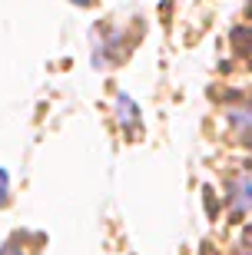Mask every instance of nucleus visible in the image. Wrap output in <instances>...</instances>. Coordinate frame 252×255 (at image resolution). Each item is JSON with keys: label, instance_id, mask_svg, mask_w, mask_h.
Wrapping results in <instances>:
<instances>
[{"label": "nucleus", "instance_id": "f257e3e1", "mask_svg": "<svg viewBox=\"0 0 252 255\" xmlns=\"http://www.w3.org/2000/svg\"><path fill=\"white\" fill-rule=\"evenodd\" d=\"M229 120H233L236 132H239V136H246V139L252 142V110H233V113H229Z\"/></svg>", "mask_w": 252, "mask_h": 255}, {"label": "nucleus", "instance_id": "f03ea898", "mask_svg": "<svg viewBox=\"0 0 252 255\" xmlns=\"http://www.w3.org/2000/svg\"><path fill=\"white\" fill-rule=\"evenodd\" d=\"M236 209H252V176L236 182Z\"/></svg>", "mask_w": 252, "mask_h": 255}, {"label": "nucleus", "instance_id": "7ed1b4c3", "mask_svg": "<svg viewBox=\"0 0 252 255\" xmlns=\"http://www.w3.org/2000/svg\"><path fill=\"white\" fill-rule=\"evenodd\" d=\"M3 199H7V179H3V172H0V206H3Z\"/></svg>", "mask_w": 252, "mask_h": 255}, {"label": "nucleus", "instance_id": "20e7f679", "mask_svg": "<svg viewBox=\"0 0 252 255\" xmlns=\"http://www.w3.org/2000/svg\"><path fill=\"white\" fill-rule=\"evenodd\" d=\"M0 255H20V252H17V249H3Z\"/></svg>", "mask_w": 252, "mask_h": 255}, {"label": "nucleus", "instance_id": "39448f33", "mask_svg": "<svg viewBox=\"0 0 252 255\" xmlns=\"http://www.w3.org/2000/svg\"><path fill=\"white\" fill-rule=\"evenodd\" d=\"M73 3H80V7H86V3H90V0H73Z\"/></svg>", "mask_w": 252, "mask_h": 255}]
</instances>
